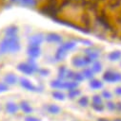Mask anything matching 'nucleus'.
I'll return each mask as SVG.
<instances>
[{
	"label": "nucleus",
	"instance_id": "6e6552de",
	"mask_svg": "<svg viewBox=\"0 0 121 121\" xmlns=\"http://www.w3.org/2000/svg\"><path fill=\"white\" fill-rule=\"evenodd\" d=\"M90 86L92 89H99L102 87V82H100L99 80H92V81H91Z\"/></svg>",
	"mask_w": 121,
	"mask_h": 121
},
{
	"label": "nucleus",
	"instance_id": "5701e85b",
	"mask_svg": "<svg viewBox=\"0 0 121 121\" xmlns=\"http://www.w3.org/2000/svg\"><path fill=\"white\" fill-rule=\"evenodd\" d=\"M99 121H103V119H99Z\"/></svg>",
	"mask_w": 121,
	"mask_h": 121
},
{
	"label": "nucleus",
	"instance_id": "9d476101",
	"mask_svg": "<svg viewBox=\"0 0 121 121\" xmlns=\"http://www.w3.org/2000/svg\"><path fill=\"white\" fill-rule=\"evenodd\" d=\"M120 56H121V54L119 52H114L110 55V59H111V60H116L120 58Z\"/></svg>",
	"mask_w": 121,
	"mask_h": 121
},
{
	"label": "nucleus",
	"instance_id": "4be33fe9",
	"mask_svg": "<svg viewBox=\"0 0 121 121\" xmlns=\"http://www.w3.org/2000/svg\"><path fill=\"white\" fill-rule=\"evenodd\" d=\"M114 121H121V119H115Z\"/></svg>",
	"mask_w": 121,
	"mask_h": 121
},
{
	"label": "nucleus",
	"instance_id": "0eeeda50",
	"mask_svg": "<svg viewBox=\"0 0 121 121\" xmlns=\"http://www.w3.org/2000/svg\"><path fill=\"white\" fill-rule=\"evenodd\" d=\"M5 82L8 83V84H14L16 82V77L14 75H8L5 77Z\"/></svg>",
	"mask_w": 121,
	"mask_h": 121
},
{
	"label": "nucleus",
	"instance_id": "aec40b11",
	"mask_svg": "<svg viewBox=\"0 0 121 121\" xmlns=\"http://www.w3.org/2000/svg\"><path fill=\"white\" fill-rule=\"evenodd\" d=\"M85 74H86V77H88V78H91L92 75V72L91 71H90V70H87V71H85Z\"/></svg>",
	"mask_w": 121,
	"mask_h": 121
},
{
	"label": "nucleus",
	"instance_id": "4468645a",
	"mask_svg": "<svg viewBox=\"0 0 121 121\" xmlns=\"http://www.w3.org/2000/svg\"><path fill=\"white\" fill-rule=\"evenodd\" d=\"M25 121H41V119L37 118L35 116H27L25 118Z\"/></svg>",
	"mask_w": 121,
	"mask_h": 121
},
{
	"label": "nucleus",
	"instance_id": "2eb2a0df",
	"mask_svg": "<svg viewBox=\"0 0 121 121\" xmlns=\"http://www.w3.org/2000/svg\"><path fill=\"white\" fill-rule=\"evenodd\" d=\"M77 95H79V91H76V90H71V92L69 93V95L72 98L74 96H76Z\"/></svg>",
	"mask_w": 121,
	"mask_h": 121
},
{
	"label": "nucleus",
	"instance_id": "6ab92c4d",
	"mask_svg": "<svg viewBox=\"0 0 121 121\" xmlns=\"http://www.w3.org/2000/svg\"><path fill=\"white\" fill-rule=\"evenodd\" d=\"M103 96H104L105 98H111V95L110 92H108V91H104V92H103Z\"/></svg>",
	"mask_w": 121,
	"mask_h": 121
},
{
	"label": "nucleus",
	"instance_id": "423d86ee",
	"mask_svg": "<svg viewBox=\"0 0 121 121\" xmlns=\"http://www.w3.org/2000/svg\"><path fill=\"white\" fill-rule=\"evenodd\" d=\"M20 106H21L22 111H23L25 113H31V112H32V108L30 107V105L28 102L22 101L21 104H20Z\"/></svg>",
	"mask_w": 121,
	"mask_h": 121
},
{
	"label": "nucleus",
	"instance_id": "9b49d317",
	"mask_svg": "<svg viewBox=\"0 0 121 121\" xmlns=\"http://www.w3.org/2000/svg\"><path fill=\"white\" fill-rule=\"evenodd\" d=\"M52 95H53V97H55L58 100H64V95L61 94L60 92H54V93H52Z\"/></svg>",
	"mask_w": 121,
	"mask_h": 121
},
{
	"label": "nucleus",
	"instance_id": "39448f33",
	"mask_svg": "<svg viewBox=\"0 0 121 121\" xmlns=\"http://www.w3.org/2000/svg\"><path fill=\"white\" fill-rule=\"evenodd\" d=\"M47 110H48V112H49L50 113H51V114H58V113L60 112V111H61L60 107H58V106L55 105V104H50V105H49L48 108H47Z\"/></svg>",
	"mask_w": 121,
	"mask_h": 121
},
{
	"label": "nucleus",
	"instance_id": "ddd939ff",
	"mask_svg": "<svg viewBox=\"0 0 121 121\" xmlns=\"http://www.w3.org/2000/svg\"><path fill=\"white\" fill-rule=\"evenodd\" d=\"M101 102H102V100L99 95H94L92 97V104H101Z\"/></svg>",
	"mask_w": 121,
	"mask_h": 121
},
{
	"label": "nucleus",
	"instance_id": "412c9836",
	"mask_svg": "<svg viewBox=\"0 0 121 121\" xmlns=\"http://www.w3.org/2000/svg\"><path fill=\"white\" fill-rule=\"evenodd\" d=\"M115 93H116L118 95H121V87H118V88H116V90H115Z\"/></svg>",
	"mask_w": 121,
	"mask_h": 121
},
{
	"label": "nucleus",
	"instance_id": "f257e3e1",
	"mask_svg": "<svg viewBox=\"0 0 121 121\" xmlns=\"http://www.w3.org/2000/svg\"><path fill=\"white\" fill-rule=\"evenodd\" d=\"M104 79L107 80L108 82H115L121 80V76L119 74H114V73H106L104 75Z\"/></svg>",
	"mask_w": 121,
	"mask_h": 121
},
{
	"label": "nucleus",
	"instance_id": "dca6fc26",
	"mask_svg": "<svg viewBox=\"0 0 121 121\" xmlns=\"http://www.w3.org/2000/svg\"><path fill=\"white\" fill-rule=\"evenodd\" d=\"M7 90H8V86L5 83H0V93L6 92Z\"/></svg>",
	"mask_w": 121,
	"mask_h": 121
},
{
	"label": "nucleus",
	"instance_id": "20e7f679",
	"mask_svg": "<svg viewBox=\"0 0 121 121\" xmlns=\"http://www.w3.org/2000/svg\"><path fill=\"white\" fill-rule=\"evenodd\" d=\"M21 85H22L24 88H26L27 90H29V91H36V88H35L29 80H27V79H25V78L21 79Z\"/></svg>",
	"mask_w": 121,
	"mask_h": 121
},
{
	"label": "nucleus",
	"instance_id": "a211bd4d",
	"mask_svg": "<svg viewBox=\"0 0 121 121\" xmlns=\"http://www.w3.org/2000/svg\"><path fill=\"white\" fill-rule=\"evenodd\" d=\"M93 70H94L95 72H99V71L101 70V65H100V63H96V64H94V66H93Z\"/></svg>",
	"mask_w": 121,
	"mask_h": 121
},
{
	"label": "nucleus",
	"instance_id": "f03ea898",
	"mask_svg": "<svg viewBox=\"0 0 121 121\" xmlns=\"http://www.w3.org/2000/svg\"><path fill=\"white\" fill-rule=\"evenodd\" d=\"M6 110L10 114H14L18 111V106L13 102H9L6 104Z\"/></svg>",
	"mask_w": 121,
	"mask_h": 121
},
{
	"label": "nucleus",
	"instance_id": "f8f14e48",
	"mask_svg": "<svg viewBox=\"0 0 121 121\" xmlns=\"http://www.w3.org/2000/svg\"><path fill=\"white\" fill-rule=\"evenodd\" d=\"M92 108L96 112H102L104 110V106L102 104H92Z\"/></svg>",
	"mask_w": 121,
	"mask_h": 121
},
{
	"label": "nucleus",
	"instance_id": "f3484780",
	"mask_svg": "<svg viewBox=\"0 0 121 121\" xmlns=\"http://www.w3.org/2000/svg\"><path fill=\"white\" fill-rule=\"evenodd\" d=\"M107 107H108V109L111 110V111H112V110H114V109L116 108V106L114 105V103H111V102H109V103L107 104Z\"/></svg>",
	"mask_w": 121,
	"mask_h": 121
},
{
	"label": "nucleus",
	"instance_id": "1a4fd4ad",
	"mask_svg": "<svg viewBox=\"0 0 121 121\" xmlns=\"http://www.w3.org/2000/svg\"><path fill=\"white\" fill-rule=\"evenodd\" d=\"M88 103H89V99H88L87 96H83V97H81V98L79 99V104H80L82 107H86V106L88 105Z\"/></svg>",
	"mask_w": 121,
	"mask_h": 121
},
{
	"label": "nucleus",
	"instance_id": "7ed1b4c3",
	"mask_svg": "<svg viewBox=\"0 0 121 121\" xmlns=\"http://www.w3.org/2000/svg\"><path fill=\"white\" fill-rule=\"evenodd\" d=\"M18 69L23 72V73H26V74H31L33 72V67L30 66V65H28V64H19L18 65Z\"/></svg>",
	"mask_w": 121,
	"mask_h": 121
}]
</instances>
